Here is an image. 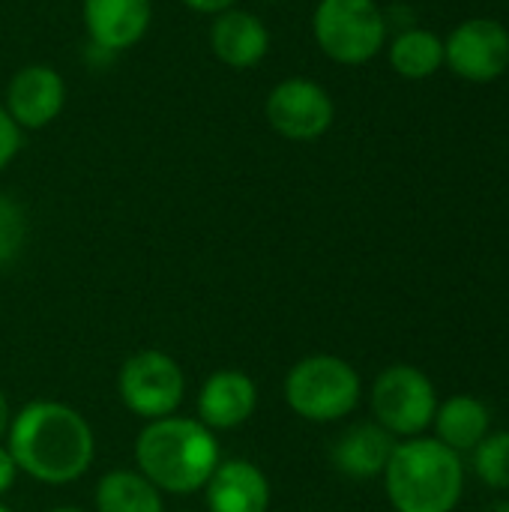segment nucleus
Listing matches in <instances>:
<instances>
[{"label": "nucleus", "instance_id": "10", "mask_svg": "<svg viewBox=\"0 0 509 512\" xmlns=\"http://www.w3.org/2000/svg\"><path fill=\"white\" fill-rule=\"evenodd\" d=\"M66 105V81L57 69L45 63H30L18 69L6 87L3 108L18 123V129H45L60 117Z\"/></svg>", "mask_w": 509, "mask_h": 512}, {"label": "nucleus", "instance_id": "16", "mask_svg": "<svg viewBox=\"0 0 509 512\" xmlns=\"http://www.w3.org/2000/svg\"><path fill=\"white\" fill-rule=\"evenodd\" d=\"M393 447L396 441L387 429H381L378 423H357L333 447V462L342 474L354 480H372L384 474Z\"/></svg>", "mask_w": 509, "mask_h": 512}, {"label": "nucleus", "instance_id": "7", "mask_svg": "<svg viewBox=\"0 0 509 512\" xmlns=\"http://www.w3.org/2000/svg\"><path fill=\"white\" fill-rule=\"evenodd\" d=\"M444 66L471 84H489L509 69V27L495 18H465L444 39Z\"/></svg>", "mask_w": 509, "mask_h": 512}, {"label": "nucleus", "instance_id": "2", "mask_svg": "<svg viewBox=\"0 0 509 512\" xmlns=\"http://www.w3.org/2000/svg\"><path fill=\"white\" fill-rule=\"evenodd\" d=\"M384 483L396 512H456L465 495V465L438 438L420 435L393 447Z\"/></svg>", "mask_w": 509, "mask_h": 512}, {"label": "nucleus", "instance_id": "18", "mask_svg": "<svg viewBox=\"0 0 509 512\" xmlns=\"http://www.w3.org/2000/svg\"><path fill=\"white\" fill-rule=\"evenodd\" d=\"M99 512H162V498L156 486L132 471H111L96 489Z\"/></svg>", "mask_w": 509, "mask_h": 512}, {"label": "nucleus", "instance_id": "27", "mask_svg": "<svg viewBox=\"0 0 509 512\" xmlns=\"http://www.w3.org/2000/svg\"><path fill=\"white\" fill-rule=\"evenodd\" d=\"M270 3H282V0H270Z\"/></svg>", "mask_w": 509, "mask_h": 512}, {"label": "nucleus", "instance_id": "26", "mask_svg": "<svg viewBox=\"0 0 509 512\" xmlns=\"http://www.w3.org/2000/svg\"><path fill=\"white\" fill-rule=\"evenodd\" d=\"M51 512H84V510H75V507H57V510Z\"/></svg>", "mask_w": 509, "mask_h": 512}, {"label": "nucleus", "instance_id": "28", "mask_svg": "<svg viewBox=\"0 0 509 512\" xmlns=\"http://www.w3.org/2000/svg\"><path fill=\"white\" fill-rule=\"evenodd\" d=\"M0 512H9V510H6V507H0Z\"/></svg>", "mask_w": 509, "mask_h": 512}, {"label": "nucleus", "instance_id": "6", "mask_svg": "<svg viewBox=\"0 0 509 512\" xmlns=\"http://www.w3.org/2000/svg\"><path fill=\"white\" fill-rule=\"evenodd\" d=\"M438 411V393L429 375L417 366L399 363L384 369L372 387V414L393 438H420Z\"/></svg>", "mask_w": 509, "mask_h": 512}, {"label": "nucleus", "instance_id": "17", "mask_svg": "<svg viewBox=\"0 0 509 512\" xmlns=\"http://www.w3.org/2000/svg\"><path fill=\"white\" fill-rule=\"evenodd\" d=\"M387 57L396 75L408 81H423L444 69V39L426 27H405L387 45Z\"/></svg>", "mask_w": 509, "mask_h": 512}, {"label": "nucleus", "instance_id": "9", "mask_svg": "<svg viewBox=\"0 0 509 512\" xmlns=\"http://www.w3.org/2000/svg\"><path fill=\"white\" fill-rule=\"evenodd\" d=\"M123 405L147 420H162L183 402V372L162 351H141L120 369Z\"/></svg>", "mask_w": 509, "mask_h": 512}, {"label": "nucleus", "instance_id": "13", "mask_svg": "<svg viewBox=\"0 0 509 512\" xmlns=\"http://www.w3.org/2000/svg\"><path fill=\"white\" fill-rule=\"evenodd\" d=\"M255 384L243 372L225 369L207 378L198 396V414L207 429H237L255 411Z\"/></svg>", "mask_w": 509, "mask_h": 512}, {"label": "nucleus", "instance_id": "4", "mask_svg": "<svg viewBox=\"0 0 509 512\" xmlns=\"http://www.w3.org/2000/svg\"><path fill=\"white\" fill-rule=\"evenodd\" d=\"M387 12L375 0H318L312 33L318 48L342 66H363L387 45Z\"/></svg>", "mask_w": 509, "mask_h": 512}, {"label": "nucleus", "instance_id": "8", "mask_svg": "<svg viewBox=\"0 0 509 512\" xmlns=\"http://www.w3.org/2000/svg\"><path fill=\"white\" fill-rule=\"evenodd\" d=\"M267 123L288 141H318L330 132L336 105L324 84L312 78L279 81L264 102Z\"/></svg>", "mask_w": 509, "mask_h": 512}, {"label": "nucleus", "instance_id": "11", "mask_svg": "<svg viewBox=\"0 0 509 512\" xmlns=\"http://www.w3.org/2000/svg\"><path fill=\"white\" fill-rule=\"evenodd\" d=\"M153 18V0H84V27L90 45L117 54L138 45Z\"/></svg>", "mask_w": 509, "mask_h": 512}, {"label": "nucleus", "instance_id": "15", "mask_svg": "<svg viewBox=\"0 0 509 512\" xmlns=\"http://www.w3.org/2000/svg\"><path fill=\"white\" fill-rule=\"evenodd\" d=\"M432 426H435V438L462 456V453H474L486 441V435L492 432V411L477 396L462 393V396H450L447 402H438Z\"/></svg>", "mask_w": 509, "mask_h": 512}, {"label": "nucleus", "instance_id": "3", "mask_svg": "<svg viewBox=\"0 0 509 512\" xmlns=\"http://www.w3.org/2000/svg\"><path fill=\"white\" fill-rule=\"evenodd\" d=\"M141 474L171 495H192L207 486L219 468V444L210 429L195 420L162 417L153 420L135 444Z\"/></svg>", "mask_w": 509, "mask_h": 512}, {"label": "nucleus", "instance_id": "5", "mask_svg": "<svg viewBox=\"0 0 509 512\" xmlns=\"http://www.w3.org/2000/svg\"><path fill=\"white\" fill-rule=\"evenodd\" d=\"M360 393L363 387L354 366L330 354L300 360L285 381V399L291 411L312 423L348 417L357 408Z\"/></svg>", "mask_w": 509, "mask_h": 512}, {"label": "nucleus", "instance_id": "14", "mask_svg": "<svg viewBox=\"0 0 509 512\" xmlns=\"http://www.w3.org/2000/svg\"><path fill=\"white\" fill-rule=\"evenodd\" d=\"M210 512H267L270 483L249 462H225L207 480Z\"/></svg>", "mask_w": 509, "mask_h": 512}, {"label": "nucleus", "instance_id": "12", "mask_svg": "<svg viewBox=\"0 0 509 512\" xmlns=\"http://www.w3.org/2000/svg\"><path fill=\"white\" fill-rule=\"evenodd\" d=\"M210 48L228 69H252L270 51V30L255 12L231 6L213 18Z\"/></svg>", "mask_w": 509, "mask_h": 512}, {"label": "nucleus", "instance_id": "24", "mask_svg": "<svg viewBox=\"0 0 509 512\" xmlns=\"http://www.w3.org/2000/svg\"><path fill=\"white\" fill-rule=\"evenodd\" d=\"M6 429H9V405H6V399H3V393H0V438H3Z\"/></svg>", "mask_w": 509, "mask_h": 512}, {"label": "nucleus", "instance_id": "23", "mask_svg": "<svg viewBox=\"0 0 509 512\" xmlns=\"http://www.w3.org/2000/svg\"><path fill=\"white\" fill-rule=\"evenodd\" d=\"M15 471H18L15 468V459L9 456V450L0 447V495L9 492V486L15 483Z\"/></svg>", "mask_w": 509, "mask_h": 512}, {"label": "nucleus", "instance_id": "1", "mask_svg": "<svg viewBox=\"0 0 509 512\" xmlns=\"http://www.w3.org/2000/svg\"><path fill=\"white\" fill-rule=\"evenodd\" d=\"M9 456L39 483H72L93 462V432L60 402H30L9 426Z\"/></svg>", "mask_w": 509, "mask_h": 512}, {"label": "nucleus", "instance_id": "25", "mask_svg": "<svg viewBox=\"0 0 509 512\" xmlns=\"http://www.w3.org/2000/svg\"><path fill=\"white\" fill-rule=\"evenodd\" d=\"M483 512H509V501H495V504H489Z\"/></svg>", "mask_w": 509, "mask_h": 512}, {"label": "nucleus", "instance_id": "19", "mask_svg": "<svg viewBox=\"0 0 509 512\" xmlns=\"http://www.w3.org/2000/svg\"><path fill=\"white\" fill-rule=\"evenodd\" d=\"M471 456H474L471 465L480 483H486L489 489L509 492V429L489 432L486 441Z\"/></svg>", "mask_w": 509, "mask_h": 512}, {"label": "nucleus", "instance_id": "22", "mask_svg": "<svg viewBox=\"0 0 509 512\" xmlns=\"http://www.w3.org/2000/svg\"><path fill=\"white\" fill-rule=\"evenodd\" d=\"M189 9L201 12V15H219L231 6H237V0H183Z\"/></svg>", "mask_w": 509, "mask_h": 512}, {"label": "nucleus", "instance_id": "20", "mask_svg": "<svg viewBox=\"0 0 509 512\" xmlns=\"http://www.w3.org/2000/svg\"><path fill=\"white\" fill-rule=\"evenodd\" d=\"M24 240H27V216H24V210L12 198L0 195V270H6L18 258Z\"/></svg>", "mask_w": 509, "mask_h": 512}, {"label": "nucleus", "instance_id": "21", "mask_svg": "<svg viewBox=\"0 0 509 512\" xmlns=\"http://www.w3.org/2000/svg\"><path fill=\"white\" fill-rule=\"evenodd\" d=\"M18 150H21V129L0 102V171L18 156Z\"/></svg>", "mask_w": 509, "mask_h": 512}]
</instances>
